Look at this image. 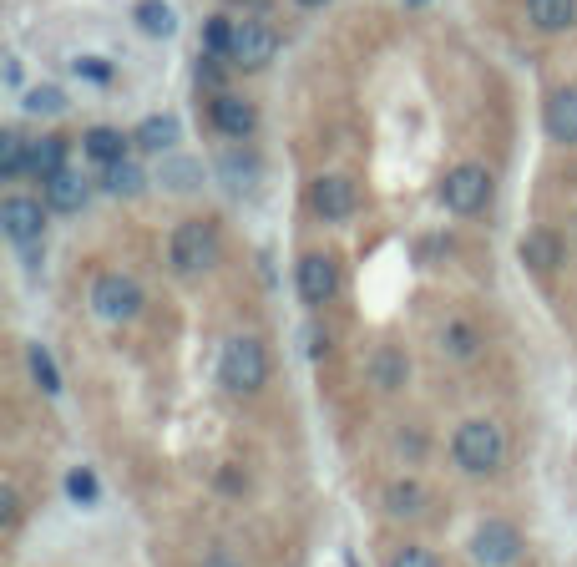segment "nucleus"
Wrapping results in <instances>:
<instances>
[{
    "label": "nucleus",
    "instance_id": "f257e3e1",
    "mask_svg": "<svg viewBox=\"0 0 577 567\" xmlns=\"http://www.w3.org/2000/svg\"><path fill=\"white\" fill-rule=\"evenodd\" d=\"M218 380L228 395H259L269 380V350L259 335H233L218 355Z\"/></svg>",
    "mask_w": 577,
    "mask_h": 567
},
{
    "label": "nucleus",
    "instance_id": "f03ea898",
    "mask_svg": "<svg viewBox=\"0 0 577 567\" xmlns=\"http://www.w3.org/2000/svg\"><path fill=\"white\" fill-rule=\"evenodd\" d=\"M451 461L471 476H491V471H502L507 461V436L497 421H466L456 436H451Z\"/></svg>",
    "mask_w": 577,
    "mask_h": 567
},
{
    "label": "nucleus",
    "instance_id": "7ed1b4c3",
    "mask_svg": "<svg viewBox=\"0 0 577 567\" xmlns=\"http://www.w3.org/2000/svg\"><path fill=\"white\" fill-rule=\"evenodd\" d=\"M168 264H173L178 274H208V269L218 264V228L203 223V218L178 223L173 238H168Z\"/></svg>",
    "mask_w": 577,
    "mask_h": 567
},
{
    "label": "nucleus",
    "instance_id": "20e7f679",
    "mask_svg": "<svg viewBox=\"0 0 577 567\" xmlns=\"http://www.w3.org/2000/svg\"><path fill=\"white\" fill-rule=\"evenodd\" d=\"M441 203L461 218H476L486 203H491V173L481 168V162H461V168L446 173L441 183Z\"/></svg>",
    "mask_w": 577,
    "mask_h": 567
},
{
    "label": "nucleus",
    "instance_id": "39448f33",
    "mask_svg": "<svg viewBox=\"0 0 577 567\" xmlns=\"http://www.w3.org/2000/svg\"><path fill=\"white\" fill-rule=\"evenodd\" d=\"M92 309H97L107 324H127V319H137V309H142V284L127 279V274H102V279L92 284Z\"/></svg>",
    "mask_w": 577,
    "mask_h": 567
},
{
    "label": "nucleus",
    "instance_id": "423d86ee",
    "mask_svg": "<svg viewBox=\"0 0 577 567\" xmlns=\"http://www.w3.org/2000/svg\"><path fill=\"white\" fill-rule=\"evenodd\" d=\"M274 51H279L274 26H264V21H238V26H233V46H228V61H233V66L264 71V66L274 61Z\"/></svg>",
    "mask_w": 577,
    "mask_h": 567
},
{
    "label": "nucleus",
    "instance_id": "0eeeda50",
    "mask_svg": "<svg viewBox=\"0 0 577 567\" xmlns=\"http://www.w3.org/2000/svg\"><path fill=\"white\" fill-rule=\"evenodd\" d=\"M522 557V537L512 522H481L471 537V562L476 567H512Z\"/></svg>",
    "mask_w": 577,
    "mask_h": 567
},
{
    "label": "nucleus",
    "instance_id": "6e6552de",
    "mask_svg": "<svg viewBox=\"0 0 577 567\" xmlns=\"http://www.w3.org/2000/svg\"><path fill=\"white\" fill-rule=\"evenodd\" d=\"M294 289H299V299H304V304H329V299L340 294V264L329 259L324 249L304 254V259H299V269H294Z\"/></svg>",
    "mask_w": 577,
    "mask_h": 567
},
{
    "label": "nucleus",
    "instance_id": "1a4fd4ad",
    "mask_svg": "<svg viewBox=\"0 0 577 567\" xmlns=\"http://www.w3.org/2000/svg\"><path fill=\"white\" fill-rule=\"evenodd\" d=\"M309 208H314L319 218H329V223H345V218L360 208V193H355V183H350L345 173H324V178H314V188H309Z\"/></svg>",
    "mask_w": 577,
    "mask_h": 567
},
{
    "label": "nucleus",
    "instance_id": "9d476101",
    "mask_svg": "<svg viewBox=\"0 0 577 567\" xmlns=\"http://www.w3.org/2000/svg\"><path fill=\"white\" fill-rule=\"evenodd\" d=\"M0 228H6V238L16 243V249H26V243H41L46 213L31 198H6V203H0Z\"/></svg>",
    "mask_w": 577,
    "mask_h": 567
},
{
    "label": "nucleus",
    "instance_id": "9b49d317",
    "mask_svg": "<svg viewBox=\"0 0 577 567\" xmlns=\"http://www.w3.org/2000/svg\"><path fill=\"white\" fill-rule=\"evenodd\" d=\"M213 127H218L223 137L243 142V137L259 127V107L243 102V97H233V92H218V97H213Z\"/></svg>",
    "mask_w": 577,
    "mask_h": 567
},
{
    "label": "nucleus",
    "instance_id": "f8f14e48",
    "mask_svg": "<svg viewBox=\"0 0 577 567\" xmlns=\"http://www.w3.org/2000/svg\"><path fill=\"white\" fill-rule=\"evenodd\" d=\"M87 198H92V188H87V178H81L76 168H61L56 178H46V208L51 213H81Z\"/></svg>",
    "mask_w": 577,
    "mask_h": 567
},
{
    "label": "nucleus",
    "instance_id": "ddd939ff",
    "mask_svg": "<svg viewBox=\"0 0 577 567\" xmlns=\"http://www.w3.org/2000/svg\"><path fill=\"white\" fill-rule=\"evenodd\" d=\"M542 127L552 142H577V87H562L542 107Z\"/></svg>",
    "mask_w": 577,
    "mask_h": 567
},
{
    "label": "nucleus",
    "instance_id": "4468645a",
    "mask_svg": "<svg viewBox=\"0 0 577 567\" xmlns=\"http://www.w3.org/2000/svg\"><path fill=\"white\" fill-rule=\"evenodd\" d=\"M562 233L557 228H532L527 238H522V264L527 269H537V274H552L557 264H562Z\"/></svg>",
    "mask_w": 577,
    "mask_h": 567
},
{
    "label": "nucleus",
    "instance_id": "2eb2a0df",
    "mask_svg": "<svg viewBox=\"0 0 577 567\" xmlns=\"http://www.w3.org/2000/svg\"><path fill=\"white\" fill-rule=\"evenodd\" d=\"M527 21L547 36L572 31L577 26V0H527Z\"/></svg>",
    "mask_w": 577,
    "mask_h": 567
},
{
    "label": "nucleus",
    "instance_id": "dca6fc26",
    "mask_svg": "<svg viewBox=\"0 0 577 567\" xmlns=\"http://www.w3.org/2000/svg\"><path fill=\"white\" fill-rule=\"evenodd\" d=\"M66 168V137H41V142H31V168H26V178H56Z\"/></svg>",
    "mask_w": 577,
    "mask_h": 567
},
{
    "label": "nucleus",
    "instance_id": "f3484780",
    "mask_svg": "<svg viewBox=\"0 0 577 567\" xmlns=\"http://www.w3.org/2000/svg\"><path fill=\"white\" fill-rule=\"evenodd\" d=\"M81 152H87L92 162H117V157H127V137L117 132V127H92L87 137H81Z\"/></svg>",
    "mask_w": 577,
    "mask_h": 567
},
{
    "label": "nucleus",
    "instance_id": "a211bd4d",
    "mask_svg": "<svg viewBox=\"0 0 577 567\" xmlns=\"http://www.w3.org/2000/svg\"><path fill=\"white\" fill-rule=\"evenodd\" d=\"M107 178V193H117V198H137L142 188H147V178H142V168H137V162H127V157H117V162H107V168H102Z\"/></svg>",
    "mask_w": 577,
    "mask_h": 567
},
{
    "label": "nucleus",
    "instance_id": "6ab92c4d",
    "mask_svg": "<svg viewBox=\"0 0 577 567\" xmlns=\"http://www.w3.org/2000/svg\"><path fill=\"white\" fill-rule=\"evenodd\" d=\"M31 168V147L21 132H0V178H26Z\"/></svg>",
    "mask_w": 577,
    "mask_h": 567
},
{
    "label": "nucleus",
    "instance_id": "aec40b11",
    "mask_svg": "<svg viewBox=\"0 0 577 567\" xmlns=\"http://www.w3.org/2000/svg\"><path fill=\"white\" fill-rule=\"evenodd\" d=\"M405 375H410V360H405L400 350H380V355L370 360V380H375L380 390H395V385H405Z\"/></svg>",
    "mask_w": 577,
    "mask_h": 567
},
{
    "label": "nucleus",
    "instance_id": "412c9836",
    "mask_svg": "<svg viewBox=\"0 0 577 567\" xmlns=\"http://www.w3.org/2000/svg\"><path fill=\"white\" fill-rule=\"evenodd\" d=\"M137 16V26L147 31V36H173V6H168V0H142V6L132 11Z\"/></svg>",
    "mask_w": 577,
    "mask_h": 567
},
{
    "label": "nucleus",
    "instance_id": "4be33fe9",
    "mask_svg": "<svg viewBox=\"0 0 577 567\" xmlns=\"http://www.w3.org/2000/svg\"><path fill=\"white\" fill-rule=\"evenodd\" d=\"M173 142H178V117H147L137 127V147H147V152H162Z\"/></svg>",
    "mask_w": 577,
    "mask_h": 567
},
{
    "label": "nucleus",
    "instance_id": "5701e85b",
    "mask_svg": "<svg viewBox=\"0 0 577 567\" xmlns=\"http://www.w3.org/2000/svg\"><path fill=\"white\" fill-rule=\"evenodd\" d=\"M441 350H446V355L471 360V355L481 350V335L471 330V324H461V319H456V324H446V330H441Z\"/></svg>",
    "mask_w": 577,
    "mask_h": 567
},
{
    "label": "nucleus",
    "instance_id": "b1692460",
    "mask_svg": "<svg viewBox=\"0 0 577 567\" xmlns=\"http://www.w3.org/2000/svg\"><path fill=\"white\" fill-rule=\"evenodd\" d=\"M421 507H426V492H421V486H410V481L385 492V512H390V517H416Z\"/></svg>",
    "mask_w": 577,
    "mask_h": 567
},
{
    "label": "nucleus",
    "instance_id": "393cba45",
    "mask_svg": "<svg viewBox=\"0 0 577 567\" xmlns=\"http://www.w3.org/2000/svg\"><path fill=\"white\" fill-rule=\"evenodd\" d=\"M66 497H71L76 507H97V502H102V486H97L92 471H71V476H66Z\"/></svg>",
    "mask_w": 577,
    "mask_h": 567
},
{
    "label": "nucleus",
    "instance_id": "a878e982",
    "mask_svg": "<svg viewBox=\"0 0 577 567\" xmlns=\"http://www.w3.org/2000/svg\"><path fill=\"white\" fill-rule=\"evenodd\" d=\"M228 46H233V21H228V16H213V21L203 26V51H208V56H228Z\"/></svg>",
    "mask_w": 577,
    "mask_h": 567
},
{
    "label": "nucleus",
    "instance_id": "bb28decb",
    "mask_svg": "<svg viewBox=\"0 0 577 567\" xmlns=\"http://www.w3.org/2000/svg\"><path fill=\"white\" fill-rule=\"evenodd\" d=\"M31 375H36V385H41L46 395H61V375H56V360H51L41 345H31Z\"/></svg>",
    "mask_w": 577,
    "mask_h": 567
},
{
    "label": "nucleus",
    "instance_id": "cd10ccee",
    "mask_svg": "<svg viewBox=\"0 0 577 567\" xmlns=\"http://www.w3.org/2000/svg\"><path fill=\"white\" fill-rule=\"evenodd\" d=\"M26 112L31 117H56V112H66V97L56 87H36V92H26Z\"/></svg>",
    "mask_w": 577,
    "mask_h": 567
},
{
    "label": "nucleus",
    "instance_id": "c85d7f7f",
    "mask_svg": "<svg viewBox=\"0 0 577 567\" xmlns=\"http://www.w3.org/2000/svg\"><path fill=\"white\" fill-rule=\"evenodd\" d=\"M390 567H441V557H436L431 547H400V552L390 557Z\"/></svg>",
    "mask_w": 577,
    "mask_h": 567
},
{
    "label": "nucleus",
    "instance_id": "c756f323",
    "mask_svg": "<svg viewBox=\"0 0 577 567\" xmlns=\"http://www.w3.org/2000/svg\"><path fill=\"white\" fill-rule=\"evenodd\" d=\"M223 61H228V56H208V51H203V61H198V87L223 92Z\"/></svg>",
    "mask_w": 577,
    "mask_h": 567
},
{
    "label": "nucleus",
    "instance_id": "7c9ffc66",
    "mask_svg": "<svg viewBox=\"0 0 577 567\" xmlns=\"http://www.w3.org/2000/svg\"><path fill=\"white\" fill-rule=\"evenodd\" d=\"M76 76H87V81H97V87H102V81H112V66L102 56H76Z\"/></svg>",
    "mask_w": 577,
    "mask_h": 567
},
{
    "label": "nucleus",
    "instance_id": "2f4dec72",
    "mask_svg": "<svg viewBox=\"0 0 577 567\" xmlns=\"http://www.w3.org/2000/svg\"><path fill=\"white\" fill-rule=\"evenodd\" d=\"M0 522H16V492H0Z\"/></svg>",
    "mask_w": 577,
    "mask_h": 567
},
{
    "label": "nucleus",
    "instance_id": "473e14b6",
    "mask_svg": "<svg viewBox=\"0 0 577 567\" xmlns=\"http://www.w3.org/2000/svg\"><path fill=\"white\" fill-rule=\"evenodd\" d=\"M203 567H243V562H233V557H223V552H213V557H208Z\"/></svg>",
    "mask_w": 577,
    "mask_h": 567
},
{
    "label": "nucleus",
    "instance_id": "72a5a7b5",
    "mask_svg": "<svg viewBox=\"0 0 577 567\" xmlns=\"http://www.w3.org/2000/svg\"><path fill=\"white\" fill-rule=\"evenodd\" d=\"M299 6H324V0H299Z\"/></svg>",
    "mask_w": 577,
    "mask_h": 567
},
{
    "label": "nucleus",
    "instance_id": "f704fd0d",
    "mask_svg": "<svg viewBox=\"0 0 577 567\" xmlns=\"http://www.w3.org/2000/svg\"><path fill=\"white\" fill-rule=\"evenodd\" d=\"M405 6H426V0H405Z\"/></svg>",
    "mask_w": 577,
    "mask_h": 567
}]
</instances>
